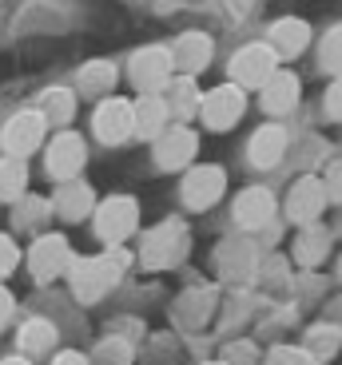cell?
Instances as JSON below:
<instances>
[{"mask_svg": "<svg viewBox=\"0 0 342 365\" xmlns=\"http://www.w3.org/2000/svg\"><path fill=\"white\" fill-rule=\"evenodd\" d=\"M0 365H32V361H28V357H20V354H12V357H4Z\"/></svg>", "mask_w": 342, "mask_h": 365, "instance_id": "8d00e7d4", "label": "cell"}, {"mask_svg": "<svg viewBox=\"0 0 342 365\" xmlns=\"http://www.w3.org/2000/svg\"><path fill=\"white\" fill-rule=\"evenodd\" d=\"M84 163H88V143H84V135H76V131H56V135L44 143L48 179L72 182V179H80Z\"/></svg>", "mask_w": 342, "mask_h": 365, "instance_id": "52a82bcc", "label": "cell"}, {"mask_svg": "<svg viewBox=\"0 0 342 365\" xmlns=\"http://www.w3.org/2000/svg\"><path fill=\"white\" fill-rule=\"evenodd\" d=\"M203 365H227V361H203Z\"/></svg>", "mask_w": 342, "mask_h": 365, "instance_id": "74e56055", "label": "cell"}, {"mask_svg": "<svg viewBox=\"0 0 342 365\" xmlns=\"http://www.w3.org/2000/svg\"><path fill=\"white\" fill-rule=\"evenodd\" d=\"M28 195V163L24 159H0V202H20Z\"/></svg>", "mask_w": 342, "mask_h": 365, "instance_id": "484cf974", "label": "cell"}, {"mask_svg": "<svg viewBox=\"0 0 342 365\" xmlns=\"http://www.w3.org/2000/svg\"><path fill=\"white\" fill-rule=\"evenodd\" d=\"M263 44L275 52V60H295V56H303L306 48H311V28H306V20L298 16H283L271 24L267 40Z\"/></svg>", "mask_w": 342, "mask_h": 365, "instance_id": "5bb4252c", "label": "cell"}, {"mask_svg": "<svg viewBox=\"0 0 342 365\" xmlns=\"http://www.w3.org/2000/svg\"><path fill=\"white\" fill-rule=\"evenodd\" d=\"M128 346H124V341L120 338H108V341H104V346H100V357H96V361H100V365H128Z\"/></svg>", "mask_w": 342, "mask_h": 365, "instance_id": "4dcf8cb0", "label": "cell"}, {"mask_svg": "<svg viewBox=\"0 0 342 365\" xmlns=\"http://www.w3.org/2000/svg\"><path fill=\"white\" fill-rule=\"evenodd\" d=\"M211 64V40L203 32H187V36L176 40L171 48V68H179V76H199L203 68Z\"/></svg>", "mask_w": 342, "mask_h": 365, "instance_id": "d6986e66", "label": "cell"}, {"mask_svg": "<svg viewBox=\"0 0 342 365\" xmlns=\"http://www.w3.org/2000/svg\"><path fill=\"white\" fill-rule=\"evenodd\" d=\"M227 72H231V83L239 91H259L263 83L278 72V60H275V52H271L267 44H247V48H239V52L231 56Z\"/></svg>", "mask_w": 342, "mask_h": 365, "instance_id": "9c48e42d", "label": "cell"}, {"mask_svg": "<svg viewBox=\"0 0 342 365\" xmlns=\"http://www.w3.org/2000/svg\"><path fill=\"white\" fill-rule=\"evenodd\" d=\"M120 80V68L111 60H88L76 76V96H92V100H108L111 88Z\"/></svg>", "mask_w": 342, "mask_h": 365, "instance_id": "44dd1931", "label": "cell"}, {"mask_svg": "<svg viewBox=\"0 0 342 365\" xmlns=\"http://www.w3.org/2000/svg\"><path fill=\"white\" fill-rule=\"evenodd\" d=\"M247 111V91H239L235 83H219V88L203 91V103H199V115L211 131H227L235 128Z\"/></svg>", "mask_w": 342, "mask_h": 365, "instance_id": "30bf717a", "label": "cell"}, {"mask_svg": "<svg viewBox=\"0 0 342 365\" xmlns=\"http://www.w3.org/2000/svg\"><path fill=\"white\" fill-rule=\"evenodd\" d=\"M283 151H287V131L278 128V123H263L247 143V163L259 167V171H271L283 159Z\"/></svg>", "mask_w": 342, "mask_h": 365, "instance_id": "ac0fdd59", "label": "cell"}, {"mask_svg": "<svg viewBox=\"0 0 342 365\" xmlns=\"http://www.w3.org/2000/svg\"><path fill=\"white\" fill-rule=\"evenodd\" d=\"M323 210H326V187H323V179L303 175V179L291 187V195H287V219L295 222V227H315Z\"/></svg>", "mask_w": 342, "mask_h": 365, "instance_id": "4fadbf2b", "label": "cell"}, {"mask_svg": "<svg viewBox=\"0 0 342 365\" xmlns=\"http://www.w3.org/2000/svg\"><path fill=\"white\" fill-rule=\"evenodd\" d=\"M298 91H303L298 76L278 68V72L259 88V103H263V111H267V115H287V111L298 108Z\"/></svg>", "mask_w": 342, "mask_h": 365, "instance_id": "e0dca14e", "label": "cell"}, {"mask_svg": "<svg viewBox=\"0 0 342 365\" xmlns=\"http://www.w3.org/2000/svg\"><path fill=\"white\" fill-rule=\"evenodd\" d=\"M267 365H311L303 349H291V346H278L267 354Z\"/></svg>", "mask_w": 342, "mask_h": 365, "instance_id": "1f68e13d", "label": "cell"}, {"mask_svg": "<svg viewBox=\"0 0 342 365\" xmlns=\"http://www.w3.org/2000/svg\"><path fill=\"white\" fill-rule=\"evenodd\" d=\"M326 115L342 123V76H334V83L326 88Z\"/></svg>", "mask_w": 342, "mask_h": 365, "instance_id": "836d02e7", "label": "cell"}, {"mask_svg": "<svg viewBox=\"0 0 342 365\" xmlns=\"http://www.w3.org/2000/svg\"><path fill=\"white\" fill-rule=\"evenodd\" d=\"M128 250L124 247H108V255H92V258H72L68 266V286H72L76 302L92 306L100 302L111 286L120 282V270L128 266Z\"/></svg>", "mask_w": 342, "mask_h": 365, "instance_id": "6da1fadb", "label": "cell"}, {"mask_svg": "<svg viewBox=\"0 0 342 365\" xmlns=\"http://www.w3.org/2000/svg\"><path fill=\"white\" fill-rule=\"evenodd\" d=\"M52 365H92L84 354H76V349H60V354L52 357Z\"/></svg>", "mask_w": 342, "mask_h": 365, "instance_id": "d590c367", "label": "cell"}, {"mask_svg": "<svg viewBox=\"0 0 342 365\" xmlns=\"http://www.w3.org/2000/svg\"><path fill=\"white\" fill-rule=\"evenodd\" d=\"M139 227V202L131 195H108L92 210V230L104 247H124Z\"/></svg>", "mask_w": 342, "mask_h": 365, "instance_id": "7a4b0ae2", "label": "cell"}, {"mask_svg": "<svg viewBox=\"0 0 342 365\" xmlns=\"http://www.w3.org/2000/svg\"><path fill=\"white\" fill-rule=\"evenodd\" d=\"M164 103H167V115H171V119H179V123H191V115H199L203 91L195 88L191 76H171V83L164 88Z\"/></svg>", "mask_w": 342, "mask_h": 365, "instance_id": "ffe728a7", "label": "cell"}, {"mask_svg": "<svg viewBox=\"0 0 342 365\" xmlns=\"http://www.w3.org/2000/svg\"><path fill=\"white\" fill-rule=\"evenodd\" d=\"M176 68H171V48H139L128 60V80L139 96H164V88L171 83Z\"/></svg>", "mask_w": 342, "mask_h": 365, "instance_id": "8992f818", "label": "cell"}, {"mask_svg": "<svg viewBox=\"0 0 342 365\" xmlns=\"http://www.w3.org/2000/svg\"><path fill=\"white\" fill-rule=\"evenodd\" d=\"M318 64H323L326 72L342 76V24L331 28L323 36V44H318Z\"/></svg>", "mask_w": 342, "mask_h": 365, "instance_id": "f1b7e54d", "label": "cell"}, {"mask_svg": "<svg viewBox=\"0 0 342 365\" xmlns=\"http://www.w3.org/2000/svg\"><path fill=\"white\" fill-rule=\"evenodd\" d=\"M342 346V329L338 326H311L303 338V354L311 365H326Z\"/></svg>", "mask_w": 342, "mask_h": 365, "instance_id": "d4e9b609", "label": "cell"}, {"mask_svg": "<svg viewBox=\"0 0 342 365\" xmlns=\"http://www.w3.org/2000/svg\"><path fill=\"white\" fill-rule=\"evenodd\" d=\"M187 247H191V238H187V227L179 219H167L144 238V250H139V262L148 266V270H171L179 258H187Z\"/></svg>", "mask_w": 342, "mask_h": 365, "instance_id": "277c9868", "label": "cell"}, {"mask_svg": "<svg viewBox=\"0 0 342 365\" xmlns=\"http://www.w3.org/2000/svg\"><path fill=\"white\" fill-rule=\"evenodd\" d=\"M44 139H48L44 115L36 108H24V111L4 119V128H0V151L9 159H28L44 147Z\"/></svg>", "mask_w": 342, "mask_h": 365, "instance_id": "3957f363", "label": "cell"}, {"mask_svg": "<svg viewBox=\"0 0 342 365\" xmlns=\"http://www.w3.org/2000/svg\"><path fill=\"white\" fill-rule=\"evenodd\" d=\"M96 202L100 199H96L92 182L72 179V182H60V191L52 195V215H60L64 222H80V219H92Z\"/></svg>", "mask_w": 342, "mask_h": 365, "instance_id": "9a60e30c", "label": "cell"}, {"mask_svg": "<svg viewBox=\"0 0 342 365\" xmlns=\"http://www.w3.org/2000/svg\"><path fill=\"white\" fill-rule=\"evenodd\" d=\"M223 191H227V171L215 167V163L191 167V171L183 175V187H179L187 210H211L215 202L223 199Z\"/></svg>", "mask_w": 342, "mask_h": 365, "instance_id": "8fae6325", "label": "cell"}, {"mask_svg": "<svg viewBox=\"0 0 342 365\" xmlns=\"http://www.w3.org/2000/svg\"><path fill=\"white\" fill-rule=\"evenodd\" d=\"M16 266H20V247L12 242V235H0V282H4Z\"/></svg>", "mask_w": 342, "mask_h": 365, "instance_id": "f546056e", "label": "cell"}, {"mask_svg": "<svg viewBox=\"0 0 342 365\" xmlns=\"http://www.w3.org/2000/svg\"><path fill=\"white\" fill-rule=\"evenodd\" d=\"M52 219V202L40 195H24L20 202H12V222L16 227H44Z\"/></svg>", "mask_w": 342, "mask_h": 365, "instance_id": "4316f807", "label": "cell"}, {"mask_svg": "<svg viewBox=\"0 0 342 365\" xmlns=\"http://www.w3.org/2000/svg\"><path fill=\"white\" fill-rule=\"evenodd\" d=\"M326 250H331V235L318 227H306L303 235H298V247H295V258L303 266H318L326 258Z\"/></svg>", "mask_w": 342, "mask_h": 365, "instance_id": "83f0119b", "label": "cell"}, {"mask_svg": "<svg viewBox=\"0 0 342 365\" xmlns=\"http://www.w3.org/2000/svg\"><path fill=\"white\" fill-rule=\"evenodd\" d=\"M131 115H136V135L139 139H156L167 131V103L164 96H139V100H131Z\"/></svg>", "mask_w": 342, "mask_h": 365, "instance_id": "603a6c76", "label": "cell"}, {"mask_svg": "<svg viewBox=\"0 0 342 365\" xmlns=\"http://www.w3.org/2000/svg\"><path fill=\"white\" fill-rule=\"evenodd\" d=\"M323 187H326V202H342V159H338V163H331Z\"/></svg>", "mask_w": 342, "mask_h": 365, "instance_id": "d6a6232c", "label": "cell"}, {"mask_svg": "<svg viewBox=\"0 0 342 365\" xmlns=\"http://www.w3.org/2000/svg\"><path fill=\"white\" fill-rule=\"evenodd\" d=\"M338 278H342V258H338Z\"/></svg>", "mask_w": 342, "mask_h": 365, "instance_id": "f35d334b", "label": "cell"}, {"mask_svg": "<svg viewBox=\"0 0 342 365\" xmlns=\"http://www.w3.org/2000/svg\"><path fill=\"white\" fill-rule=\"evenodd\" d=\"M12 314H16V298H12V290H9V286L0 282V334L9 329Z\"/></svg>", "mask_w": 342, "mask_h": 365, "instance_id": "e575fe53", "label": "cell"}, {"mask_svg": "<svg viewBox=\"0 0 342 365\" xmlns=\"http://www.w3.org/2000/svg\"><path fill=\"white\" fill-rule=\"evenodd\" d=\"M271 219H275V195H271L267 187H247V191L235 199V227L255 235V230H263Z\"/></svg>", "mask_w": 342, "mask_h": 365, "instance_id": "2e32d148", "label": "cell"}, {"mask_svg": "<svg viewBox=\"0 0 342 365\" xmlns=\"http://www.w3.org/2000/svg\"><path fill=\"white\" fill-rule=\"evenodd\" d=\"M76 88H44L40 91V103H36V111L44 115V123L48 128H68L76 119Z\"/></svg>", "mask_w": 342, "mask_h": 365, "instance_id": "7402d4cb", "label": "cell"}, {"mask_svg": "<svg viewBox=\"0 0 342 365\" xmlns=\"http://www.w3.org/2000/svg\"><path fill=\"white\" fill-rule=\"evenodd\" d=\"M72 247H68V238L60 230H48V235H36V242L28 247V274H32V282L48 286L56 282L60 274H68L72 266Z\"/></svg>", "mask_w": 342, "mask_h": 365, "instance_id": "5b68a950", "label": "cell"}, {"mask_svg": "<svg viewBox=\"0 0 342 365\" xmlns=\"http://www.w3.org/2000/svg\"><path fill=\"white\" fill-rule=\"evenodd\" d=\"M195 151H199V135L191 131V123H176L151 139V155H156L159 171H183L195 159Z\"/></svg>", "mask_w": 342, "mask_h": 365, "instance_id": "7c38bea8", "label": "cell"}, {"mask_svg": "<svg viewBox=\"0 0 342 365\" xmlns=\"http://www.w3.org/2000/svg\"><path fill=\"white\" fill-rule=\"evenodd\" d=\"M56 338H60V334H56V326L48 318H28L24 326L16 329L20 357H28V361H32V357H40V354H52Z\"/></svg>", "mask_w": 342, "mask_h": 365, "instance_id": "cb8c5ba5", "label": "cell"}, {"mask_svg": "<svg viewBox=\"0 0 342 365\" xmlns=\"http://www.w3.org/2000/svg\"><path fill=\"white\" fill-rule=\"evenodd\" d=\"M92 135L104 147H120L128 139H136V115H131V100L120 96H108V100L96 103L92 111Z\"/></svg>", "mask_w": 342, "mask_h": 365, "instance_id": "ba28073f", "label": "cell"}]
</instances>
